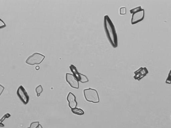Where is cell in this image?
<instances>
[{"mask_svg":"<svg viewBox=\"0 0 171 128\" xmlns=\"http://www.w3.org/2000/svg\"><path fill=\"white\" fill-rule=\"evenodd\" d=\"M126 8L125 7H122L120 9V14L121 15H124L126 14Z\"/></svg>","mask_w":171,"mask_h":128,"instance_id":"5bb4252c","label":"cell"},{"mask_svg":"<svg viewBox=\"0 0 171 128\" xmlns=\"http://www.w3.org/2000/svg\"><path fill=\"white\" fill-rule=\"evenodd\" d=\"M80 82L82 83H85L88 82L89 80L87 77L86 76L80 74Z\"/></svg>","mask_w":171,"mask_h":128,"instance_id":"7c38bea8","label":"cell"},{"mask_svg":"<svg viewBox=\"0 0 171 128\" xmlns=\"http://www.w3.org/2000/svg\"><path fill=\"white\" fill-rule=\"evenodd\" d=\"M6 26V25L4 22L0 18V29L3 28Z\"/></svg>","mask_w":171,"mask_h":128,"instance_id":"9a60e30c","label":"cell"},{"mask_svg":"<svg viewBox=\"0 0 171 128\" xmlns=\"http://www.w3.org/2000/svg\"><path fill=\"white\" fill-rule=\"evenodd\" d=\"M84 95L87 101L94 103L100 102V98L97 92L95 89L89 88L84 91Z\"/></svg>","mask_w":171,"mask_h":128,"instance_id":"3957f363","label":"cell"},{"mask_svg":"<svg viewBox=\"0 0 171 128\" xmlns=\"http://www.w3.org/2000/svg\"><path fill=\"white\" fill-rule=\"evenodd\" d=\"M17 94L19 99L24 104H28L29 101V97L28 93L24 87L21 85L17 91Z\"/></svg>","mask_w":171,"mask_h":128,"instance_id":"5b68a950","label":"cell"},{"mask_svg":"<svg viewBox=\"0 0 171 128\" xmlns=\"http://www.w3.org/2000/svg\"><path fill=\"white\" fill-rule=\"evenodd\" d=\"M39 124V122H32L31 124L30 127L28 128H36Z\"/></svg>","mask_w":171,"mask_h":128,"instance_id":"4fadbf2b","label":"cell"},{"mask_svg":"<svg viewBox=\"0 0 171 128\" xmlns=\"http://www.w3.org/2000/svg\"><path fill=\"white\" fill-rule=\"evenodd\" d=\"M39 66H37L36 67V69L37 70H39Z\"/></svg>","mask_w":171,"mask_h":128,"instance_id":"ac0fdd59","label":"cell"},{"mask_svg":"<svg viewBox=\"0 0 171 128\" xmlns=\"http://www.w3.org/2000/svg\"><path fill=\"white\" fill-rule=\"evenodd\" d=\"M43 88L41 85H39L37 87L36 89V92L37 93V95L38 97L40 96L41 93L43 92Z\"/></svg>","mask_w":171,"mask_h":128,"instance_id":"8fae6325","label":"cell"},{"mask_svg":"<svg viewBox=\"0 0 171 128\" xmlns=\"http://www.w3.org/2000/svg\"><path fill=\"white\" fill-rule=\"evenodd\" d=\"M70 68L73 74L74 77L79 82V81H80L81 73H78L75 66L72 65L70 66Z\"/></svg>","mask_w":171,"mask_h":128,"instance_id":"9c48e42d","label":"cell"},{"mask_svg":"<svg viewBox=\"0 0 171 128\" xmlns=\"http://www.w3.org/2000/svg\"><path fill=\"white\" fill-rule=\"evenodd\" d=\"M149 73V71L146 67H141L134 72L135 75L134 78L135 80L140 81L145 77Z\"/></svg>","mask_w":171,"mask_h":128,"instance_id":"8992f818","label":"cell"},{"mask_svg":"<svg viewBox=\"0 0 171 128\" xmlns=\"http://www.w3.org/2000/svg\"><path fill=\"white\" fill-rule=\"evenodd\" d=\"M4 90V86L0 84V97H1L2 93H3Z\"/></svg>","mask_w":171,"mask_h":128,"instance_id":"2e32d148","label":"cell"},{"mask_svg":"<svg viewBox=\"0 0 171 128\" xmlns=\"http://www.w3.org/2000/svg\"><path fill=\"white\" fill-rule=\"evenodd\" d=\"M72 111L74 114L79 115H83L84 114V112L82 109L77 107L72 109Z\"/></svg>","mask_w":171,"mask_h":128,"instance_id":"30bf717a","label":"cell"},{"mask_svg":"<svg viewBox=\"0 0 171 128\" xmlns=\"http://www.w3.org/2000/svg\"><path fill=\"white\" fill-rule=\"evenodd\" d=\"M67 100L69 102V106L71 109L76 107L77 103L76 101L75 96L73 93L69 92L67 97Z\"/></svg>","mask_w":171,"mask_h":128,"instance_id":"ba28073f","label":"cell"},{"mask_svg":"<svg viewBox=\"0 0 171 128\" xmlns=\"http://www.w3.org/2000/svg\"><path fill=\"white\" fill-rule=\"evenodd\" d=\"M130 12L131 14H132L131 20V23L132 25L139 23L144 18L145 10L142 9L141 6L131 9Z\"/></svg>","mask_w":171,"mask_h":128,"instance_id":"7a4b0ae2","label":"cell"},{"mask_svg":"<svg viewBox=\"0 0 171 128\" xmlns=\"http://www.w3.org/2000/svg\"><path fill=\"white\" fill-rule=\"evenodd\" d=\"M66 80L72 87L78 89L79 87V83L73 75L70 73H67L66 74Z\"/></svg>","mask_w":171,"mask_h":128,"instance_id":"52a82bcc","label":"cell"},{"mask_svg":"<svg viewBox=\"0 0 171 128\" xmlns=\"http://www.w3.org/2000/svg\"><path fill=\"white\" fill-rule=\"evenodd\" d=\"M36 128H43L41 126V124H39L38 127H36Z\"/></svg>","mask_w":171,"mask_h":128,"instance_id":"e0dca14e","label":"cell"},{"mask_svg":"<svg viewBox=\"0 0 171 128\" xmlns=\"http://www.w3.org/2000/svg\"><path fill=\"white\" fill-rule=\"evenodd\" d=\"M45 56L39 53H34L27 58L26 62L30 65H39L42 62Z\"/></svg>","mask_w":171,"mask_h":128,"instance_id":"277c9868","label":"cell"},{"mask_svg":"<svg viewBox=\"0 0 171 128\" xmlns=\"http://www.w3.org/2000/svg\"><path fill=\"white\" fill-rule=\"evenodd\" d=\"M104 26L107 36L114 48L117 47L118 36L114 25L109 16L106 15L104 16Z\"/></svg>","mask_w":171,"mask_h":128,"instance_id":"6da1fadb","label":"cell"}]
</instances>
